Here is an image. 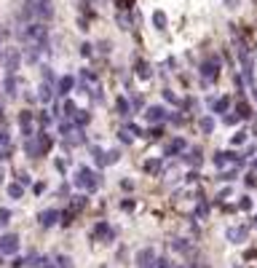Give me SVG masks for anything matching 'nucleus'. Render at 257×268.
Here are the masks:
<instances>
[{
    "label": "nucleus",
    "instance_id": "obj_1",
    "mask_svg": "<svg viewBox=\"0 0 257 268\" xmlns=\"http://www.w3.org/2000/svg\"><path fill=\"white\" fill-rule=\"evenodd\" d=\"M24 38H30L35 46H41V51L48 49V27L41 24V22H30L24 30Z\"/></svg>",
    "mask_w": 257,
    "mask_h": 268
},
{
    "label": "nucleus",
    "instance_id": "obj_2",
    "mask_svg": "<svg viewBox=\"0 0 257 268\" xmlns=\"http://www.w3.org/2000/svg\"><path fill=\"white\" fill-rule=\"evenodd\" d=\"M99 180H102V174H94L89 167H81V169H78V174H75V185L86 188V191H94V188L99 185Z\"/></svg>",
    "mask_w": 257,
    "mask_h": 268
},
{
    "label": "nucleus",
    "instance_id": "obj_3",
    "mask_svg": "<svg viewBox=\"0 0 257 268\" xmlns=\"http://www.w3.org/2000/svg\"><path fill=\"white\" fill-rule=\"evenodd\" d=\"M16 252H19V236L16 233H3L0 236V255H11L14 258Z\"/></svg>",
    "mask_w": 257,
    "mask_h": 268
},
{
    "label": "nucleus",
    "instance_id": "obj_4",
    "mask_svg": "<svg viewBox=\"0 0 257 268\" xmlns=\"http://www.w3.org/2000/svg\"><path fill=\"white\" fill-rule=\"evenodd\" d=\"M32 8H35V16L43 22L54 19V5H51V0H32Z\"/></svg>",
    "mask_w": 257,
    "mask_h": 268
},
{
    "label": "nucleus",
    "instance_id": "obj_5",
    "mask_svg": "<svg viewBox=\"0 0 257 268\" xmlns=\"http://www.w3.org/2000/svg\"><path fill=\"white\" fill-rule=\"evenodd\" d=\"M145 116H147V121H150V123H158V121H166V118H169V110L164 105H150Z\"/></svg>",
    "mask_w": 257,
    "mask_h": 268
},
{
    "label": "nucleus",
    "instance_id": "obj_6",
    "mask_svg": "<svg viewBox=\"0 0 257 268\" xmlns=\"http://www.w3.org/2000/svg\"><path fill=\"white\" fill-rule=\"evenodd\" d=\"M59 218H62L59 209H43V212L38 215V223H41L43 228H51V225L59 223Z\"/></svg>",
    "mask_w": 257,
    "mask_h": 268
},
{
    "label": "nucleus",
    "instance_id": "obj_7",
    "mask_svg": "<svg viewBox=\"0 0 257 268\" xmlns=\"http://www.w3.org/2000/svg\"><path fill=\"white\" fill-rule=\"evenodd\" d=\"M72 89H75V78L72 75H62L59 81H56V94L59 97H70Z\"/></svg>",
    "mask_w": 257,
    "mask_h": 268
},
{
    "label": "nucleus",
    "instance_id": "obj_8",
    "mask_svg": "<svg viewBox=\"0 0 257 268\" xmlns=\"http://www.w3.org/2000/svg\"><path fill=\"white\" fill-rule=\"evenodd\" d=\"M22 65V51H11L8 56H5V70H8V75H16V70H19Z\"/></svg>",
    "mask_w": 257,
    "mask_h": 268
},
{
    "label": "nucleus",
    "instance_id": "obj_9",
    "mask_svg": "<svg viewBox=\"0 0 257 268\" xmlns=\"http://www.w3.org/2000/svg\"><path fill=\"white\" fill-rule=\"evenodd\" d=\"M182 150H185V140H182V137H174L171 142H166V147H164V156H180Z\"/></svg>",
    "mask_w": 257,
    "mask_h": 268
},
{
    "label": "nucleus",
    "instance_id": "obj_10",
    "mask_svg": "<svg viewBox=\"0 0 257 268\" xmlns=\"http://www.w3.org/2000/svg\"><path fill=\"white\" fill-rule=\"evenodd\" d=\"M217 70H220V62L217 59H209L201 65V78H207V81H214L217 78Z\"/></svg>",
    "mask_w": 257,
    "mask_h": 268
},
{
    "label": "nucleus",
    "instance_id": "obj_11",
    "mask_svg": "<svg viewBox=\"0 0 257 268\" xmlns=\"http://www.w3.org/2000/svg\"><path fill=\"white\" fill-rule=\"evenodd\" d=\"M137 263H140V268H153V263H156V252H153L150 247H145L140 255H137Z\"/></svg>",
    "mask_w": 257,
    "mask_h": 268
},
{
    "label": "nucleus",
    "instance_id": "obj_12",
    "mask_svg": "<svg viewBox=\"0 0 257 268\" xmlns=\"http://www.w3.org/2000/svg\"><path fill=\"white\" fill-rule=\"evenodd\" d=\"M209 105H212V113H214V116H225L228 107H231V97H222V99H212Z\"/></svg>",
    "mask_w": 257,
    "mask_h": 268
},
{
    "label": "nucleus",
    "instance_id": "obj_13",
    "mask_svg": "<svg viewBox=\"0 0 257 268\" xmlns=\"http://www.w3.org/2000/svg\"><path fill=\"white\" fill-rule=\"evenodd\" d=\"M24 150H27V156H30V158H41V156H43V150H41V145H38L35 137L24 140Z\"/></svg>",
    "mask_w": 257,
    "mask_h": 268
},
{
    "label": "nucleus",
    "instance_id": "obj_14",
    "mask_svg": "<svg viewBox=\"0 0 257 268\" xmlns=\"http://www.w3.org/2000/svg\"><path fill=\"white\" fill-rule=\"evenodd\" d=\"M16 89H19L16 75H5V78H3V91H5V97H16Z\"/></svg>",
    "mask_w": 257,
    "mask_h": 268
},
{
    "label": "nucleus",
    "instance_id": "obj_15",
    "mask_svg": "<svg viewBox=\"0 0 257 268\" xmlns=\"http://www.w3.org/2000/svg\"><path fill=\"white\" fill-rule=\"evenodd\" d=\"M116 110H118V116H123V118L131 116V102L126 99V97H118V99H116Z\"/></svg>",
    "mask_w": 257,
    "mask_h": 268
},
{
    "label": "nucleus",
    "instance_id": "obj_16",
    "mask_svg": "<svg viewBox=\"0 0 257 268\" xmlns=\"http://www.w3.org/2000/svg\"><path fill=\"white\" fill-rule=\"evenodd\" d=\"M134 73H137V75L142 78V81H147V78L153 75V73H150V65H147L145 59H140V62H137V65H134Z\"/></svg>",
    "mask_w": 257,
    "mask_h": 268
},
{
    "label": "nucleus",
    "instance_id": "obj_17",
    "mask_svg": "<svg viewBox=\"0 0 257 268\" xmlns=\"http://www.w3.org/2000/svg\"><path fill=\"white\" fill-rule=\"evenodd\" d=\"M247 228H231V231H228V239H231V242H236V244H241L244 239H247Z\"/></svg>",
    "mask_w": 257,
    "mask_h": 268
},
{
    "label": "nucleus",
    "instance_id": "obj_18",
    "mask_svg": "<svg viewBox=\"0 0 257 268\" xmlns=\"http://www.w3.org/2000/svg\"><path fill=\"white\" fill-rule=\"evenodd\" d=\"M38 99H41V102H51V99H54V91H51V83H41V89H38Z\"/></svg>",
    "mask_w": 257,
    "mask_h": 268
},
{
    "label": "nucleus",
    "instance_id": "obj_19",
    "mask_svg": "<svg viewBox=\"0 0 257 268\" xmlns=\"http://www.w3.org/2000/svg\"><path fill=\"white\" fill-rule=\"evenodd\" d=\"M8 196L14 198V201H16V198H22V196H24V185H22V182H8Z\"/></svg>",
    "mask_w": 257,
    "mask_h": 268
},
{
    "label": "nucleus",
    "instance_id": "obj_20",
    "mask_svg": "<svg viewBox=\"0 0 257 268\" xmlns=\"http://www.w3.org/2000/svg\"><path fill=\"white\" fill-rule=\"evenodd\" d=\"M75 129H83V126H89V121H91V116L86 110H75Z\"/></svg>",
    "mask_w": 257,
    "mask_h": 268
},
{
    "label": "nucleus",
    "instance_id": "obj_21",
    "mask_svg": "<svg viewBox=\"0 0 257 268\" xmlns=\"http://www.w3.org/2000/svg\"><path fill=\"white\" fill-rule=\"evenodd\" d=\"M91 156H94V161H96V167H107V156H105V150L102 147H91Z\"/></svg>",
    "mask_w": 257,
    "mask_h": 268
},
{
    "label": "nucleus",
    "instance_id": "obj_22",
    "mask_svg": "<svg viewBox=\"0 0 257 268\" xmlns=\"http://www.w3.org/2000/svg\"><path fill=\"white\" fill-rule=\"evenodd\" d=\"M201 132H204V134H212V132H214V118H212V116H204V118H201Z\"/></svg>",
    "mask_w": 257,
    "mask_h": 268
},
{
    "label": "nucleus",
    "instance_id": "obj_23",
    "mask_svg": "<svg viewBox=\"0 0 257 268\" xmlns=\"http://www.w3.org/2000/svg\"><path fill=\"white\" fill-rule=\"evenodd\" d=\"M51 118H54V116H51L48 110H41V113H38V116H35V121L41 123L43 129H46V126H51Z\"/></svg>",
    "mask_w": 257,
    "mask_h": 268
},
{
    "label": "nucleus",
    "instance_id": "obj_24",
    "mask_svg": "<svg viewBox=\"0 0 257 268\" xmlns=\"http://www.w3.org/2000/svg\"><path fill=\"white\" fill-rule=\"evenodd\" d=\"M153 24H156L158 30H164V27H166V14H164V11H156V14H153Z\"/></svg>",
    "mask_w": 257,
    "mask_h": 268
},
{
    "label": "nucleus",
    "instance_id": "obj_25",
    "mask_svg": "<svg viewBox=\"0 0 257 268\" xmlns=\"http://www.w3.org/2000/svg\"><path fill=\"white\" fill-rule=\"evenodd\" d=\"M145 172H161V158H150V161H145Z\"/></svg>",
    "mask_w": 257,
    "mask_h": 268
},
{
    "label": "nucleus",
    "instance_id": "obj_26",
    "mask_svg": "<svg viewBox=\"0 0 257 268\" xmlns=\"http://www.w3.org/2000/svg\"><path fill=\"white\" fill-rule=\"evenodd\" d=\"M54 263H56V268H72V260L67 258V255H56Z\"/></svg>",
    "mask_w": 257,
    "mask_h": 268
},
{
    "label": "nucleus",
    "instance_id": "obj_27",
    "mask_svg": "<svg viewBox=\"0 0 257 268\" xmlns=\"http://www.w3.org/2000/svg\"><path fill=\"white\" fill-rule=\"evenodd\" d=\"M238 118H252V107H249L247 102H241V105H238Z\"/></svg>",
    "mask_w": 257,
    "mask_h": 268
},
{
    "label": "nucleus",
    "instance_id": "obj_28",
    "mask_svg": "<svg viewBox=\"0 0 257 268\" xmlns=\"http://www.w3.org/2000/svg\"><path fill=\"white\" fill-rule=\"evenodd\" d=\"M0 147H11V134H8V129H0Z\"/></svg>",
    "mask_w": 257,
    "mask_h": 268
},
{
    "label": "nucleus",
    "instance_id": "obj_29",
    "mask_svg": "<svg viewBox=\"0 0 257 268\" xmlns=\"http://www.w3.org/2000/svg\"><path fill=\"white\" fill-rule=\"evenodd\" d=\"M11 220V209L8 207H0V225H5Z\"/></svg>",
    "mask_w": 257,
    "mask_h": 268
},
{
    "label": "nucleus",
    "instance_id": "obj_30",
    "mask_svg": "<svg viewBox=\"0 0 257 268\" xmlns=\"http://www.w3.org/2000/svg\"><path fill=\"white\" fill-rule=\"evenodd\" d=\"M65 116H75V102L65 99Z\"/></svg>",
    "mask_w": 257,
    "mask_h": 268
},
{
    "label": "nucleus",
    "instance_id": "obj_31",
    "mask_svg": "<svg viewBox=\"0 0 257 268\" xmlns=\"http://www.w3.org/2000/svg\"><path fill=\"white\" fill-rule=\"evenodd\" d=\"M105 156H107V164H116L118 158H121V150H107Z\"/></svg>",
    "mask_w": 257,
    "mask_h": 268
},
{
    "label": "nucleus",
    "instance_id": "obj_32",
    "mask_svg": "<svg viewBox=\"0 0 257 268\" xmlns=\"http://www.w3.org/2000/svg\"><path fill=\"white\" fill-rule=\"evenodd\" d=\"M72 126H75V123H67V121H62V123H59V134H70V132H72Z\"/></svg>",
    "mask_w": 257,
    "mask_h": 268
},
{
    "label": "nucleus",
    "instance_id": "obj_33",
    "mask_svg": "<svg viewBox=\"0 0 257 268\" xmlns=\"http://www.w3.org/2000/svg\"><path fill=\"white\" fill-rule=\"evenodd\" d=\"M241 142H247V132H236V134H233V145H241Z\"/></svg>",
    "mask_w": 257,
    "mask_h": 268
},
{
    "label": "nucleus",
    "instance_id": "obj_34",
    "mask_svg": "<svg viewBox=\"0 0 257 268\" xmlns=\"http://www.w3.org/2000/svg\"><path fill=\"white\" fill-rule=\"evenodd\" d=\"M16 177H19L16 182H22V185H30V182H32V177H30V174H27V172H19V174H16Z\"/></svg>",
    "mask_w": 257,
    "mask_h": 268
},
{
    "label": "nucleus",
    "instance_id": "obj_35",
    "mask_svg": "<svg viewBox=\"0 0 257 268\" xmlns=\"http://www.w3.org/2000/svg\"><path fill=\"white\" fill-rule=\"evenodd\" d=\"M24 258H19V255H14V260H11V268H24Z\"/></svg>",
    "mask_w": 257,
    "mask_h": 268
},
{
    "label": "nucleus",
    "instance_id": "obj_36",
    "mask_svg": "<svg viewBox=\"0 0 257 268\" xmlns=\"http://www.w3.org/2000/svg\"><path fill=\"white\" fill-rule=\"evenodd\" d=\"M150 137H153V140H161V137H164V126H153L150 129Z\"/></svg>",
    "mask_w": 257,
    "mask_h": 268
},
{
    "label": "nucleus",
    "instance_id": "obj_37",
    "mask_svg": "<svg viewBox=\"0 0 257 268\" xmlns=\"http://www.w3.org/2000/svg\"><path fill=\"white\" fill-rule=\"evenodd\" d=\"M244 182H247V188H257V177H255V174H247Z\"/></svg>",
    "mask_w": 257,
    "mask_h": 268
},
{
    "label": "nucleus",
    "instance_id": "obj_38",
    "mask_svg": "<svg viewBox=\"0 0 257 268\" xmlns=\"http://www.w3.org/2000/svg\"><path fill=\"white\" fill-rule=\"evenodd\" d=\"M238 207H241V209H252V201H249V196H244L241 201H238Z\"/></svg>",
    "mask_w": 257,
    "mask_h": 268
},
{
    "label": "nucleus",
    "instance_id": "obj_39",
    "mask_svg": "<svg viewBox=\"0 0 257 268\" xmlns=\"http://www.w3.org/2000/svg\"><path fill=\"white\" fill-rule=\"evenodd\" d=\"M220 180H225V182L236 180V172H222V174H220Z\"/></svg>",
    "mask_w": 257,
    "mask_h": 268
},
{
    "label": "nucleus",
    "instance_id": "obj_40",
    "mask_svg": "<svg viewBox=\"0 0 257 268\" xmlns=\"http://www.w3.org/2000/svg\"><path fill=\"white\" fill-rule=\"evenodd\" d=\"M156 268H171V266H169L166 258H158V260H156Z\"/></svg>",
    "mask_w": 257,
    "mask_h": 268
},
{
    "label": "nucleus",
    "instance_id": "obj_41",
    "mask_svg": "<svg viewBox=\"0 0 257 268\" xmlns=\"http://www.w3.org/2000/svg\"><path fill=\"white\" fill-rule=\"evenodd\" d=\"M222 121H225V123H228V126H233V123H236V121H238V116H222Z\"/></svg>",
    "mask_w": 257,
    "mask_h": 268
},
{
    "label": "nucleus",
    "instance_id": "obj_42",
    "mask_svg": "<svg viewBox=\"0 0 257 268\" xmlns=\"http://www.w3.org/2000/svg\"><path fill=\"white\" fill-rule=\"evenodd\" d=\"M182 161L190 164V167H198V158H193V156H182Z\"/></svg>",
    "mask_w": 257,
    "mask_h": 268
},
{
    "label": "nucleus",
    "instance_id": "obj_43",
    "mask_svg": "<svg viewBox=\"0 0 257 268\" xmlns=\"http://www.w3.org/2000/svg\"><path fill=\"white\" fill-rule=\"evenodd\" d=\"M41 268H56V263H54V260H48V258H43L41 260Z\"/></svg>",
    "mask_w": 257,
    "mask_h": 268
},
{
    "label": "nucleus",
    "instance_id": "obj_44",
    "mask_svg": "<svg viewBox=\"0 0 257 268\" xmlns=\"http://www.w3.org/2000/svg\"><path fill=\"white\" fill-rule=\"evenodd\" d=\"M164 99H166V102H177V97H174V94H171V91H169V89H164Z\"/></svg>",
    "mask_w": 257,
    "mask_h": 268
},
{
    "label": "nucleus",
    "instance_id": "obj_45",
    "mask_svg": "<svg viewBox=\"0 0 257 268\" xmlns=\"http://www.w3.org/2000/svg\"><path fill=\"white\" fill-rule=\"evenodd\" d=\"M169 121H171V123H182V116H180V113H171Z\"/></svg>",
    "mask_w": 257,
    "mask_h": 268
},
{
    "label": "nucleus",
    "instance_id": "obj_46",
    "mask_svg": "<svg viewBox=\"0 0 257 268\" xmlns=\"http://www.w3.org/2000/svg\"><path fill=\"white\" fill-rule=\"evenodd\" d=\"M81 54H83V56H91V46H89V43L81 46Z\"/></svg>",
    "mask_w": 257,
    "mask_h": 268
},
{
    "label": "nucleus",
    "instance_id": "obj_47",
    "mask_svg": "<svg viewBox=\"0 0 257 268\" xmlns=\"http://www.w3.org/2000/svg\"><path fill=\"white\" fill-rule=\"evenodd\" d=\"M118 137H121V140L126 142V145H131V137H129V132H118Z\"/></svg>",
    "mask_w": 257,
    "mask_h": 268
},
{
    "label": "nucleus",
    "instance_id": "obj_48",
    "mask_svg": "<svg viewBox=\"0 0 257 268\" xmlns=\"http://www.w3.org/2000/svg\"><path fill=\"white\" fill-rule=\"evenodd\" d=\"M255 156V145H249L247 150H244V158H252Z\"/></svg>",
    "mask_w": 257,
    "mask_h": 268
},
{
    "label": "nucleus",
    "instance_id": "obj_49",
    "mask_svg": "<svg viewBox=\"0 0 257 268\" xmlns=\"http://www.w3.org/2000/svg\"><path fill=\"white\" fill-rule=\"evenodd\" d=\"M196 215H198V218H207V204H204V207H198Z\"/></svg>",
    "mask_w": 257,
    "mask_h": 268
},
{
    "label": "nucleus",
    "instance_id": "obj_50",
    "mask_svg": "<svg viewBox=\"0 0 257 268\" xmlns=\"http://www.w3.org/2000/svg\"><path fill=\"white\" fill-rule=\"evenodd\" d=\"M238 3H241V0H225L228 8H238Z\"/></svg>",
    "mask_w": 257,
    "mask_h": 268
},
{
    "label": "nucleus",
    "instance_id": "obj_51",
    "mask_svg": "<svg viewBox=\"0 0 257 268\" xmlns=\"http://www.w3.org/2000/svg\"><path fill=\"white\" fill-rule=\"evenodd\" d=\"M3 258H5V255H0V266H3Z\"/></svg>",
    "mask_w": 257,
    "mask_h": 268
},
{
    "label": "nucleus",
    "instance_id": "obj_52",
    "mask_svg": "<svg viewBox=\"0 0 257 268\" xmlns=\"http://www.w3.org/2000/svg\"><path fill=\"white\" fill-rule=\"evenodd\" d=\"M252 91H255V99H257V89H252Z\"/></svg>",
    "mask_w": 257,
    "mask_h": 268
},
{
    "label": "nucleus",
    "instance_id": "obj_53",
    "mask_svg": "<svg viewBox=\"0 0 257 268\" xmlns=\"http://www.w3.org/2000/svg\"><path fill=\"white\" fill-rule=\"evenodd\" d=\"M177 268H185V266H177Z\"/></svg>",
    "mask_w": 257,
    "mask_h": 268
},
{
    "label": "nucleus",
    "instance_id": "obj_54",
    "mask_svg": "<svg viewBox=\"0 0 257 268\" xmlns=\"http://www.w3.org/2000/svg\"><path fill=\"white\" fill-rule=\"evenodd\" d=\"M255 169H257V161H255Z\"/></svg>",
    "mask_w": 257,
    "mask_h": 268
},
{
    "label": "nucleus",
    "instance_id": "obj_55",
    "mask_svg": "<svg viewBox=\"0 0 257 268\" xmlns=\"http://www.w3.org/2000/svg\"><path fill=\"white\" fill-rule=\"evenodd\" d=\"M255 225H257V218H255Z\"/></svg>",
    "mask_w": 257,
    "mask_h": 268
},
{
    "label": "nucleus",
    "instance_id": "obj_56",
    "mask_svg": "<svg viewBox=\"0 0 257 268\" xmlns=\"http://www.w3.org/2000/svg\"><path fill=\"white\" fill-rule=\"evenodd\" d=\"M0 59H3V54H0Z\"/></svg>",
    "mask_w": 257,
    "mask_h": 268
}]
</instances>
